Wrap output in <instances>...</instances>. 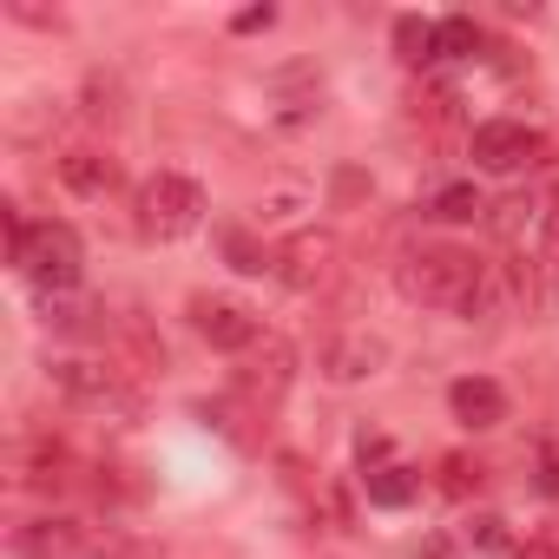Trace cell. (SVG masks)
I'll list each match as a JSON object with an SVG mask.
<instances>
[{
  "instance_id": "4",
  "label": "cell",
  "mask_w": 559,
  "mask_h": 559,
  "mask_svg": "<svg viewBox=\"0 0 559 559\" xmlns=\"http://www.w3.org/2000/svg\"><path fill=\"white\" fill-rule=\"evenodd\" d=\"M53 382L73 408H99V415H132L139 395L126 389L119 369H99V362H53Z\"/></svg>"
},
{
  "instance_id": "8",
  "label": "cell",
  "mask_w": 559,
  "mask_h": 559,
  "mask_svg": "<svg viewBox=\"0 0 559 559\" xmlns=\"http://www.w3.org/2000/svg\"><path fill=\"white\" fill-rule=\"evenodd\" d=\"M382 362H389V343L369 336V330H349V336L323 343V376L330 382H369V376H382Z\"/></svg>"
},
{
  "instance_id": "21",
  "label": "cell",
  "mask_w": 559,
  "mask_h": 559,
  "mask_svg": "<svg viewBox=\"0 0 559 559\" xmlns=\"http://www.w3.org/2000/svg\"><path fill=\"white\" fill-rule=\"evenodd\" d=\"M546 237H552V270H559V211H552V230Z\"/></svg>"
},
{
  "instance_id": "9",
  "label": "cell",
  "mask_w": 559,
  "mask_h": 559,
  "mask_svg": "<svg viewBox=\"0 0 559 559\" xmlns=\"http://www.w3.org/2000/svg\"><path fill=\"white\" fill-rule=\"evenodd\" d=\"M448 408H454V421H461V428L487 435V428H500V421H507V389H500L493 376H461V382L448 389Z\"/></svg>"
},
{
  "instance_id": "14",
  "label": "cell",
  "mask_w": 559,
  "mask_h": 559,
  "mask_svg": "<svg viewBox=\"0 0 559 559\" xmlns=\"http://www.w3.org/2000/svg\"><path fill=\"white\" fill-rule=\"evenodd\" d=\"M441 27V60H474L480 47H487V34L467 21V14H448V21H435Z\"/></svg>"
},
{
  "instance_id": "6",
  "label": "cell",
  "mask_w": 559,
  "mask_h": 559,
  "mask_svg": "<svg viewBox=\"0 0 559 559\" xmlns=\"http://www.w3.org/2000/svg\"><path fill=\"white\" fill-rule=\"evenodd\" d=\"M191 323H198V336H204L211 349H224V356H243V349L263 343V323H257L237 297H191Z\"/></svg>"
},
{
  "instance_id": "2",
  "label": "cell",
  "mask_w": 559,
  "mask_h": 559,
  "mask_svg": "<svg viewBox=\"0 0 559 559\" xmlns=\"http://www.w3.org/2000/svg\"><path fill=\"white\" fill-rule=\"evenodd\" d=\"M8 263L53 304V297H67V290L80 284L86 250H80V230H73V224H60V217L27 224L21 211H8Z\"/></svg>"
},
{
  "instance_id": "15",
  "label": "cell",
  "mask_w": 559,
  "mask_h": 559,
  "mask_svg": "<svg viewBox=\"0 0 559 559\" xmlns=\"http://www.w3.org/2000/svg\"><path fill=\"white\" fill-rule=\"evenodd\" d=\"M487 204H480V191L474 185H448V191H435V217L441 224H467V217H480Z\"/></svg>"
},
{
  "instance_id": "10",
  "label": "cell",
  "mask_w": 559,
  "mask_h": 559,
  "mask_svg": "<svg viewBox=\"0 0 559 559\" xmlns=\"http://www.w3.org/2000/svg\"><path fill=\"white\" fill-rule=\"evenodd\" d=\"M14 552H21V559H86V526H80V520H60V513L27 520V526L14 533Z\"/></svg>"
},
{
  "instance_id": "1",
  "label": "cell",
  "mask_w": 559,
  "mask_h": 559,
  "mask_svg": "<svg viewBox=\"0 0 559 559\" xmlns=\"http://www.w3.org/2000/svg\"><path fill=\"white\" fill-rule=\"evenodd\" d=\"M395 284L408 304H428V310H448V317H487L500 284H493V263H480L474 250L461 243H421L402 257Z\"/></svg>"
},
{
  "instance_id": "11",
  "label": "cell",
  "mask_w": 559,
  "mask_h": 559,
  "mask_svg": "<svg viewBox=\"0 0 559 559\" xmlns=\"http://www.w3.org/2000/svg\"><path fill=\"white\" fill-rule=\"evenodd\" d=\"M362 493H369V507H389L395 513V507H408L421 493V474H408L402 461H382V467L362 474Z\"/></svg>"
},
{
  "instance_id": "7",
  "label": "cell",
  "mask_w": 559,
  "mask_h": 559,
  "mask_svg": "<svg viewBox=\"0 0 559 559\" xmlns=\"http://www.w3.org/2000/svg\"><path fill=\"white\" fill-rule=\"evenodd\" d=\"M330 263H336V237L330 230H297L284 250H276V284L284 290H317L323 276H330Z\"/></svg>"
},
{
  "instance_id": "17",
  "label": "cell",
  "mask_w": 559,
  "mask_h": 559,
  "mask_svg": "<svg viewBox=\"0 0 559 559\" xmlns=\"http://www.w3.org/2000/svg\"><path fill=\"white\" fill-rule=\"evenodd\" d=\"M539 487L559 500V428H546V435H539Z\"/></svg>"
},
{
  "instance_id": "12",
  "label": "cell",
  "mask_w": 559,
  "mask_h": 559,
  "mask_svg": "<svg viewBox=\"0 0 559 559\" xmlns=\"http://www.w3.org/2000/svg\"><path fill=\"white\" fill-rule=\"evenodd\" d=\"M60 178H67L80 198H106V191L119 185V165L99 158V152H67V158H60Z\"/></svg>"
},
{
  "instance_id": "13",
  "label": "cell",
  "mask_w": 559,
  "mask_h": 559,
  "mask_svg": "<svg viewBox=\"0 0 559 559\" xmlns=\"http://www.w3.org/2000/svg\"><path fill=\"white\" fill-rule=\"evenodd\" d=\"M395 53H402V67H435L441 60V27L421 21V14H402L395 21Z\"/></svg>"
},
{
  "instance_id": "20",
  "label": "cell",
  "mask_w": 559,
  "mask_h": 559,
  "mask_svg": "<svg viewBox=\"0 0 559 559\" xmlns=\"http://www.w3.org/2000/svg\"><path fill=\"white\" fill-rule=\"evenodd\" d=\"M474 539H480V546H507V520L480 513V520H474Z\"/></svg>"
},
{
  "instance_id": "5",
  "label": "cell",
  "mask_w": 559,
  "mask_h": 559,
  "mask_svg": "<svg viewBox=\"0 0 559 559\" xmlns=\"http://www.w3.org/2000/svg\"><path fill=\"white\" fill-rule=\"evenodd\" d=\"M467 158H474L480 171L507 178V171H520V165H533V158H539V132H533V126H520V119H487V126H474Z\"/></svg>"
},
{
  "instance_id": "3",
  "label": "cell",
  "mask_w": 559,
  "mask_h": 559,
  "mask_svg": "<svg viewBox=\"0 0 559 559\" xmlns=\"http://www.w3.org/2000/svg\"><path fill=\"white\" fill-rule=\"evenodd\" d=\"M204 224V185L185 178V171H158L145 191H139V230L152 243H178Z\"/></svg>"
},
{
  "instance_id": "16",
  "label": "cell",
  "mask_w": 559,
  "mask_h": 559,
  "mask_svg": "<svg viewBox=\"0 0 559 559\" xmlns=\"http://www.w3.org/2000/svg\"><path fill=\"white\" fill-rule=\"evenodd\" d=\"M224 257H230L237 270H250V276H257V270H270V257H263V250H257L243 230H224Z\"/></svg>"
},
{
  "instance_id": "18",
  "label": "cell",
  "mask_w": 559,
  "mask_h": 559,
  "mask_svg": "<svg viewBox=\"0 0 559 559\" xmlns=\"http://www.w3.org/2000/svg\"><path fill=\"white\" fill-rule=\"evenodd\" d=\"M474 480H480V467H474L467 454H448V461H441V487H448V493H467Z\"/></svg>"
},
{
  "instance_id": "19",
  "label": "cell",
  "mask_w": 559,
  "mask_h": 559,
  "mask_svg": "<svg viewBox=\"0 0 559 559\" xmlns=\"http://www.w3.org/2000/svg\"><path fill=\"white\" fill-rule=\"evenodd\" d=\"M263 27H276V8L263 0V8H243L237 21H230V34H263Z\"/></svg>"
}]
</instances>
